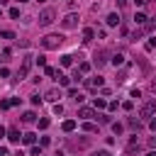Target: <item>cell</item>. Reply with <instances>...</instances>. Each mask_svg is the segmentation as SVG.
<instances>
[{
  "instance_id": "obj_28",
  "label": "cell",
  "mask_w": 156,
  "mask_h": 156,
  "mask_svg": "<svg viewBox=\"0 0 156 156\" xmlns=\"http://www.w3.org/2000/svg\"><path fill=\"white\" fill-rule=\"evenodd\" d=\"M54 112H56V115H61V112H63V105H61V102H56V105H54Z\"/></svg>"
},
{
  "instance_id": "obj_33",
  "label": "cell",
  "mask_w": 156,
  "mask_h": 156,
  "mask_svg": "<svg viewBox=\"0 0 156 156\" xmlns=\"http://www.w3.org/2000/svg\"><path fill=\"white\" fill-rule=\"evenodd\" d=\"M7 76H10V71H7L5 66H2V68H0V78H7Z\"/></svg>"
},
{
  "instance_id": "obj_22",
  "label": "cell",
  "mask_w": 156,
  "mask_h": 156,
  "mask_svg": "<svg viewBox=\"0 0 156 156\" xmlns=\"http://www.w3.org/2000/svg\"><path fill=\"white\" fill-rule=\"evenodd\" d=\"M0 39H15V32H10V29H2V32H0Z\"/></svg>"
},
{
  "instance_id": "obj_13",
  "label": "cell",
  "mask_w": 156,
  "mask_h": 156,
  "mask_svg": "<svg viewBox=\"0 0 156 156\" xmlns=\"http://www.w3.org/2000/svg\"><path fill=\"white\" fill-rule=\"evenodd\" d=\"M105 61H107V54H105V51H98V54H95V63H98V66H102Z\"/></svg>"
},
{
  "instance_id": "obj_30",
  "label": "cell",
  "mask_w": 156,
  "mask_h": 156,
  "mask_svg": "<svg viewBox=\"0 0 156 156\" xmlns=\"http://www.w3.org/2000/svg\"><path fill=\"white\" fill-rule=\"evenodd\" d=\"M32 156H41V146H32Z\"/></svg>"
},
{
  "instance_id": "obj_29",
  "label": "cell",
  "mask_w": 156,
  "mask_h": 156,
  "mask_svg": "<svg viewBox=\"0 0 156 156\" xmlns=\"http://www.w3.org/2000/svg\"><path fill=\"white\" fill-rule=\"evenodd\" d=\"M112 132H115V134H122V124L115 122V124H112Z\"/></svg>"
},
{
  "instance_id": "obj_35",
  "label": "cell",
  "mask_w": 156,
  "mask_h": 156,
  "mask_svg": "<svg viewBox=\"0 0 156 156\" xmlns=\"http://www.w3.org/2000/svg\"><path fill=\"white\" fill-rule=\"evenodd\" d=\"M149 88H151V93H156V78L151 80V85H149Z\"/></svg>"
},
{
  "instance_id": "obj_3",
  "label": "cell",
  "mask_w": 156,
  "mask_h": 156,
  "mask_svg": "<svg viewBox=\"0 0 156 156\" xmlns=\"http://www.w3.org/2000/svg\"><path fill=\"white\" fill-rule=\"evenodd\" d=\"M61 24H63V27H66V29H73V27H76V24H78V15H73V12H71V15H66V17H63V22H61Z\"/></svg>"
},
{
  "instance_id": "obj_25",
  "label": "cell",
  "mask_w": 156,
  "mask_h": 156,
  "mask_svg": "<svg viewBox=\"0 0 156 156\" xmlns=\"http://www.w3.org/2000/svg\"><path fill=\"white\" fill-rule=\"evenodd\" d=\"M10 17L17 20V17H20V7H12V10H10Z\"/></svg>"
},
{
  "instance_id": "obj_31",
  "label": "cell",
  "mask_w": 156,
  "mask_h": 156,
  "mask_svg": "<svg viewBox=\"0 0 156 156\" xmlns=\"http://www.w3.org/2000/svg\"><path fill=\"white\" fill-rule=\"evenodd\" d=\"M122 107H124V110H127V112H129V110H132V107H134V102H132V100H127V102H124V105H122Z\"/></svg>"
},
{
  "instance_id": "obj_20",
  "label": "cell",
  "mask_w": 156,
  "mask_h": 156,
  "mask_svg": "<svg viewBox=\"0 0 156 156\" xmlns=\"http://www.w3.org/2000/svg\"><path fill=\"white\" fill-rule=\"evenodd\" d=\"M71 63H73V56L71 54H63L61 56V66H71Z\"/></svg>"
},
{
  "instance_id": "obj_44",
  "label": "cell",
  "mask_w": 156,
  "mask_h": 156,
  "mask_svg": "<svg viewBox=\"0 0 156 156\" xmlns=\"http://www.w3.org/2000/svg\"><path fill=\"white\" fill-rule=\"evenodd\" d=\"M39 2H41V0H39Z\"/></svg>"
},
{
  "instance_id": "obj_39",
  "label": "cell",
  "mask_w": 156,
  "mask_h": 156,
  "mask_svg": "<svg viewBox=\"0 0 156 156\" xmlns=\"http://www.w3.org/2000/svg\"><path fill=\"white\" fill-rule=\"evenodd\" d=\"M0 156H7V149H2V146H0Z\"/></svg>"
},
{
  "instance_id": "obj_16",
  "label": "cell",
  "mask_w": 156,
  "mask_h": 156,
  "mask_svg": "<svg viewBox=\"0 0 156 156\" xmlns=\"http://www.w3.org/2000/svg\"><path fill=\"white\" fill-rule=\"evenodd\" d=\"M93 37H95V32H93L90 27H85V29H83V41H90Z\"/></svg>"
},
{
  "instance_id": "obj_1",
  "label": "cell",
  "mask_w": 156,
  "mask_h": 156,
  "mask_svg": "<svg viewBox=\"0 0 156 156\" xmlns=\"http://www.w3.org/2000/svg\"><path fill=\"white\" fill-rule=\"evenodd\" d=\"M63 44V37L61 34H46L44 39H41V46L44 49H58Z\"/></svg>"
},
{
  "instance_id": "obj_32",
  "label": "cell",
  "mask_w": 156,
  "mask_h": 156,
  "mask_svg": "<svg viewBox=\"0 0 156 156\" xmlns=\"http://www.w3.org/2000/svg\"><path fill=\"white\" fill-rule=\"evenodd\" d=\"M49 127V119H39V129H46Z\"/></svg>"
},
{
  "instance_id": "obj_38",
  "label": "cell",
  "mask_w": 156,
  "mask_h": 156,
  "mask_svg": "<svg viewBox=\"0 0 156 156\" xmlns=\"http://www.w3.org/2000/svg\"><path fill=\"white\" fill-rule=\"evenodd\" d=\"M117 5H119V7H124V5H127V0H117Z\"/></svg>"
},
{
  "instance_id": "obj_19",
  "label": "cell",
  "mask_w": 156,
  "mask_h": 156,
  "mask_svg": "<svg viewBox=\"0 0 156 156\" xmlns=\"http://www.w3.org/2000/svg\"><path fill=\"white\" fill-rule=\"evenodd\" d=\"M112 63H115V66H122V63H124V54H115V56H112Z\"/></svg>"
},
{
  "instance_id": "obj_4",
  "label": "cell",
  "mask_w": 156,
  "mask_h": 156,
  "mask_svg": "<svg viewBox=\"0 0 156 156\" xmlns=\"http://www.w3.org/2000/svg\"><path fill=\"white\" fill-rule=\"evenodd\" d=\"M154 110H156V102H146V105H141L139 117H151V115H154Z\"/></svg>"
},
{
  "instance_id": "obj_5",
  "label": "cell",
  "mask_w": 156,
  "mask_h": 156,
  "mask_svg": "<svg viewBox=\"0 0 156 156\" xmlns=\"http://www.w3.org/2000/svg\"><path fill=\"white\" fill-rule=\"evenodd\" d=\"M29 66H32V58H24L22 68L17 71V78H20V80H22V78H27V73H29Z\"/></svg>"
},
{
  "instance_id": "obj_42",
  "label": "cell",
  "mask_w": 156,
  "mask_h": 156,
  "mask_svg": "<svg viewBox=\"0 0 156 156\" xmlns=\"http://www.w3.org/2000/svg\"><path fill=\"white\" fill-rule=\"evenodd\" d=\"M17 2H27V0H17Z\"/></svg>"
},
{
  "instance_id": "obj_40",
  "label": "cell",
  "mask_w": 156,
  "mask_h": 156,
  "mask_svg": "<svg viewBox=\"0 0 156 156\" xmlns=\"http://www.w3.org/2000/svg\"><path fill=\"white\" fill-rule=\"evenodd\" d=\"M151 146H156V136H154V139H151Z\"/></svg>"
},
{
  "instance_id": "obj_17",
  "label": "cell",
  "mask_w": 156,
  "mask_h": 156,
  "mask_svg": "<svg viewBox=\"0 0 156 156\" xmlns=\"http://www.w3.org/2000/svg\"><path fill=\"white\" fill-rule=\"evenodd\" d=\"M93 107H95V110H105V107H107V102H105L102 98H95V102H93Z\"/></svg>"
},
{
  "instance_id": "obj_11",
  "label": "cell",
  "mask_w": 156,
  "mask_h": 156,
  "mask_svg": "<svg viewBox=\"0 0 156 156\" xmlns=\"http://www.w3.org/2000/svg\"><path fill=\"white\" fill-rule=\"evenodd\" d=\"M71 146H73V149H85V146H88V139H78V141L71 139Z\"/></svg>"
},
{
  "instance_id": "obj_2",
  "label": "cell",
  "mask_w": 156,
  "mask_h": 156,
  "mask_svg": "<svg viewBox=\"0 0 156 156\" xmlns=\"http://www.w3.org/2000/svg\"><path fill=\"white\" fill-rule=\"evenodd\" d=\"M54 17H56V12H54L51 7H46V10H41V12H39V24H41V27H46V24H51V22H54Z\"/></svg>"
},
{
  "instance_id": "obj_36",
  "label": "cell",
  "mask_w": 156,
  "mask_h": 156,
  "mask_svg": "<svg viewBox=\"0 0 156 156\" xmlns=\"http://www.w3.org/2000/svg\"><path fill=\"white\" fill-rule=\"evenodd\" d=\"M93 156H110V151H98V154H93Z\"/></svg>"
},
{
  "instance_id": "obj_8",
  "label": "cell",
  "mask_w": 156,
  "mask_h": 156,
  "mask_svg": "<svg viewBox=\"0 0 156 156\" xmlns=\"http://www.w3.org/2000/svg\"><path fill=\"white\" fill-rule=\"evenodd\" d=\"M44 98H46V100H51V102H58V98H61V93H58L56 88H51V90H49V93H46Z\"/></svg>"
},
{
  "instance_id": "obj_9",
  "label": "cell",
  "mask_w": 156,
  "mask_h": 156,
  "mask_svg": "<svg viewBox=\"0 0 156 156\" xmlns=\"http://www.w3.org/2000/svg\"><path fill=\"white\" fill-rule=\"evenodd\" d=\"M22 141H24L27 146H34V141H37V134H32V132H27V134H22Z\"/></svg>"
},
{
  "instance_id": "obj_26",
  "label": "cell",
  "mask_w": 156,
  "mask_h": 156,
  "mask_svg": "<svg viewBox=\"0 0 156 156\" xmlns=\"http://www.w3.org/2000/svg\"><path fill=\"white\" fill-rule=\"evenodd\" d=\"M44 73H46V76H58V73H56V68H51V66H46V68H44Z\"/></svg>"
},
{
  "instance_id": "obj_27",
  "label": "cell",
  "mask_w": 156,
  "mask_h": 156,
  "mask_svg": "<svg viewBox=\"0 0 156 156\" xmlns=\"http://www.w3.org/2000/svg\"><path fill=\"white\" fill-rule=\"evenodd\" d=\"M12 105H10V100H0V110H10Z\"/></svg>"
},
{
  "instance_id": "obj_7",
  "label": "cell",
  "mask_w": 156,
  "mask_h": 156,
  "mask_svg": "<svg viewBox=\"0 0 156 156\" xmlns=\"http://www.w3.org/2000/svg\"><path fill=\"white\" fill-rule=\"evenodd\" d=\"M7 139H10L12 144H17V141L22 139V134H20V129H17V127H10V129H7Z\"/></svg>"
},
{
  "instance_id": "obj_18",
  "label": "cell",
  "mask_w": 156,
  "mask_h": 156,
  "mask_svg": "<svg viewBox=\"0 0 156 156\" xmlns=\"http://www.w3.org/2000/svg\"><path fill=\"white\" fill-rule=\"evenodd\" d=\"M83 132H88V134H95V132H98V127H95L93 122H85V124H83Z\"/></svg>"
},
{
  "instance_id": "obj_41",
  "label": "cell",
  "mask_w": 156,
  "mask_h": 156,
  "mask_svg": "<svg viewBox=\"0 0 156 156\" xmlns=\"http://www.w3.org/2000/svg\"><path fill=\"white\" fill-rule=\"evenodd\" d=\"M146 156H156V154H154V151H149V154H146Z\"/></svg>"
},
{
  "instance_id": "obj_24",
  "label": "cell",
  "mask_w": 156,
  "mask_h": 156,
  "mask_svg": "<svg viewBox=\"0 0 156 156\" xmlns=\"http://www.w3.org/2000/svg\"><path fill=\"white\" fill-rule=\"evenodd\" d=\"M88 71H90V63H80L78 66V73H88Z\"/></svg>"
},
{
  "instance_id": "obj_23",
  "label": "cell",
  "mask_w": 156,
  "mask_h": 156,
  "mask_svg": "<svg viewBox=\"0 0 156 156\" xmlns=\"http://www.w3.org/2000/svg\"><path fill=\"white\" fill-rule=\"evenodd\" d=\"M58 83H61V85H71V78L63 76V73H58Z\"/></svg>"
},
{
  "instance_id": "obj_21",
  "label": "cell",
  "mask_w": 156,
  "mask_h": 156,
  "mask_svg": "<svg viewBox=\"0 0 156 156\" xmlns=\"http://www.w3.org/2000/svg\"><path fill=\"white\" fill-rule=\"evenodd\" d=\"M34 117H37L34 112H24V115H22V122H24V124H29V122H34Z\"/></svg>"
},
{
  "instance_id": "obj_15",
  "label": "cell",
  "mask_w": 156,
  "mask_h": 156,
  "mask_svg": "<svg viewBox=\"0 0 156 156\" xmlns=\"http://www.w3.org/2000/svg\"><path fill=\"white\" fill-rule=\"evenodd\" d=\"M73 129H76V122H73V119H66V122H63V132H66V134H71Z\"/></svg>"
},
{
  "instance_id": "obj_10",
  "label": "cell",
  "mask_w": 156,
  "mask_h": 156,
  "mask_svg": "<svg viewBox=\"0 0 156 156\" xmlns=\"http://www.w3.org/2000/svg\"><path fill=\"white\" fill-rule=\"evenodd\" d=\"M107 24H110V27H117V24H119V15H117V12L107 15Z\"/></svg>"
},
{
  "instance_id": "obj_12",
  "label": "cell",
  "mask_w": 156,
  "mask_h": 156,
  "mask_svg": "<svg viewBox=\"0 0 156 156\" xmlns=\"http://www.w3.org/2000/svg\"><path fill=\"white\" fill-rule=\"evenodd\" d=\"M134 24H141V27H144V24H146V15H144V12H136V15H134Z\"/></svg>"
},
{
  "instance_id": "obj_34",
  "label": "cell",
  "mask_w": 156,
  "mask_h": 156,
  "mask_svg": "<svg viewBox=\"0 0 156 156\" xmlns=\"http://www.w3.org/2000/svg\"><path fill=\"white\" fill-rule=\"evenodd\" d=\"M2 136H7V129H5V127H0V139H2Z\"/></svg>"
},
{
  "instance_id": "obj_6",
  "label": "cell",
  "mask_w": 156,
  "mask_h": 156,
  "mask_svg": "<svg viewBox=\"0 0 156 156\" xmlns=\"http://www.w3.org/2000/svg\"><path fill=\"white\" fill-rule=\"evenodd\" d=\"M78 117H80V119H90V117H95V107H80V110H78Z\"/></svg>"
},
{
  "instance_id": "obj_43",
  "label": "cell",
  "mask_w": 156,
  "mask_h": 156,
  "mask_svg": "<svg viewBox=\"0 0 156 156\" xmlns=\"http://www.w3.org/2000/svg\"><path fill=\"white\" fill-rule=\"evenodd\" d=\"M0 15H2V10H0Z\"/></svg>"
},
{
  "instance_id": "obj_37",
  "label": "cell",
  "mask_w": 156,
  "mask_h": 156,
  "mask_svg": "<svg viewBox=\"0 0 156 156\" xmlns=\"http://www.w3.org/2000/svg\"><path fill=\"white\" fill-rule=\"evenodd\" d=\"M151 129H154V132H156V117H154V119H151Z\"/></svg>"
},
{
  "instance_id": "obj_14",
  "label": "cell",
  "mask_w": 156,
  "mask_h": 156,
  "mask_svg": "<svg viewBox=\"0 0 156 156\" xmlns=\"http://www.w3.org/2000/svg\"><path fill=\"white\" fill-rule=\"evenodd\" d=\"M100 85H102V78H100V76H98V78H90V80H88V88H93V90H95V88H100Z\"/></svg>"
}]
</instances>
